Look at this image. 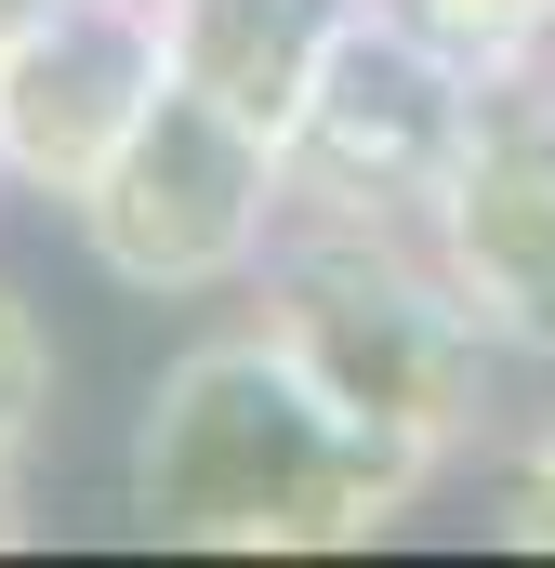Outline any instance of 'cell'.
Wrapping results in <instances>:
<instances>
[{"label": "cell", "instance_id": "obj_2", "mask_svg": "<svg viewBox=\"0 0 555 568\" xmlns=\"http://www.w3.org/2000/svg\"><path fill=\"white\" fill-rule=\"evenodd\" d=\"M265 331L357 410V424H384L397 449L423 463H450L463 436L490 424V331L463 317V291L436 278V252H423V225H384V212H317V199H291L265 239Z\"/></svg>", "mask_w": 555, "mask_h": 568}, {"label": "cell", "instance_id": "obj_4", "mask_svg": "<svg viewBox=\"0 0 555 568\" xmlns=\"http://www.w3.org/2000/svg\"><path fill=\"white\" fill-rule=\"evenodd\" d=\"M423 252L503 357H555V80L543 67L476 80L463 145L423 199Z\"/></svg>", "mask_w": 555, "mask_h": 568}, {"label": "cell", "instance_id": "obj_11", "mask_svg": "<svg viewBox=\"0 0 555 568\" xmlns=\"http://www.w3.org/2000/svg\"><path fill=\"white\" fill-rule=\"evenodd\" d=\"M27 542V503H13V463H0V556Z\"/></svg>", "mask_w": 555, "mask_h": 568}, {"label": "cell", "instance_id": "obj_8", "mask_svg": "<svg viewBox=\"0 0 555 568\" xmlns=\"http://www.w3.org/2000/svg\"><path fill=\"white\" fill-rule=\"evenodd\" d=\"M371 13L423 27V40H436L450 67H476V80L543 67V53H555V0H371Z\"/></svg>", "mask_w": 555, "mask_h": 568}, {"label": "cell", "instance_id": "obj_9", "mask_svg": "<svg viewBox=\"0 0 555 568\" xmlns=\"http://www.w3.org/2000/svg\"><path fill=\"white\" fill-rule=\"evenodd\" d=\"M53 384H67V357H53V331H40V304L0 278V463L27 449V436L53 424Z\"/></svg>", "mask_w": 555, "mask_h": 568}, {"label": "cell", "instance_id": "obj_12", "mask_svg": "<svg viewBox=\"0 0 555 568\" xmlns=\"http://www.w3.org/2000/svg\"><path fill=\"white\" fill-rule=\"evenodd\" d=\"M40 13H53V0H0V40H13V27H40Z\"/></svg>", "mask_w": 555, "mask_h": 568}, {"label": "cell", "instance_id": "obj_6", "mask_svg": "<svg viewBox=\"0 0 555 568\" xmlns=\"http://www.w3.org/2000/svg\"><path fill=\"white\" fill-rule=\"evenodd\" d=\"M159 80H172L159 0H53L40 27L0 40V185L80 199L107 145L159 106Z\"/></svg>", "mask_w": 555, "mask_h": 568}, {"label": "cell", "instance_id": "obj_5", "mask_svg": "<svg viewBox=\"0 0 555 568\" xmlns=\"http://www.w3.org/2000/svg\"><path fill=\"white\" fill-rule=\"evenodd\" d=\"M463 106H476V67H450L423 27H397V13L357 0V27L331 40L304 120L278 133V172H291V199H317V212L423 225V199H436V172H450V145H463Z\"/></svg>", "mask_w": 555, "mask_h": 568}, {"label": "cell", "instance_id": "obj_3", "mask_svg": "<svg viewBox=\"0 0 555 568\" xmlns=\"http://www.w3.org/2000/svg\"><path fill=\"white\" fill-rule=\"evenodd\" d=\"M291 212V172H278V133L225 120L212 93L159 80L133 133L107 145V172L67 199L93 278L133 291V304H185V291H239L265 278V239Z\"/></svg>", "mask_w": 555, "mask_h": 568}, {"label": "cell", "instance_id": "obj_1", "mask_svg": "<svg viewBox=\"0 0 555 568\" xmlns=\"http://www.w3.org/2000/svg\"><path fill=\"white\" fill-rule=\"evenodd\" d=\"M423 476L436 463L357 424L278 331H225L145 384L133 529L185 542V556H344V542L397 529Z\"/></svg>", "mask_w": 555, "mask_h": 568}, {"label": "cell", "instance_id": "obj_7", "mask_svg": "<svg viewBox=\"0 0 555 568\" xmlns=\"http://www.w3.org/2000/svg\"><path fill=\"white\" fill-rule=\"evenodd\" d=\"M357 27V0H159V53L185 93H212L225 120L252 133H291L331 40Z\"/></svg>", "mask_w": 555, "mask_h": 568}, {"label": "cell", "instance_id": "obj_10", "mask_svg": "<svg viewBox=\"0 0 555 568\" xmlns=\"http://www.w3.org/2000/svg\"><path fill=\"white\" fill-rule=\"evenodd\" d=\"M503 542H529V556H555V424L503 463Z\"/></svg>", "mask_w": 555, "mask_h": 568}]
</instances>
